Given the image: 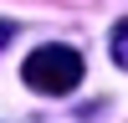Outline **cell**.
<instances>
[{
  "label": "cell",
  "instance_id": "obj_1",
  "mask_svg": "<svg viewBox=\"0 0 128 123\" xmlns=\"http://www.w3.org/2000/svg\"><path fill=\"white\" fill-rule=\"evenodd\" d=\"M77 82H82V51H72V46H36L26 56V87L62 98Z\"/></svg>",
  "mask_w": 128,
  "mask_h": 123
},
{
  "label": "cell",
  "instance_id": "obj_2",
  "mask_svg": "<svg viewBox=\"0 0 128 123\" xmlns=\"http://www.w3.org/2000/svg\"><path fill=\"white\" fill-rule=\"evenodd\" d=\"M113 62L128 72V20H118V26H113Z\"/></svg>",
  "mask_w": 128,
  "mask_h": 123
},
{
  "label": "cell",
  "instance_id": "obj_3",
  "mask_svg": "<svg viewBox=\"0 0 128 123\" xmlns=\"http://www.w3.org/2000/svg\"><path fill=\"white\" fill-rule=\"evenodd\" d=\"M5 41H10V20H0V46H5Z\"/></svg>",
  "mask_w": 128,
  "mask_h": 123
}]
</instances>
